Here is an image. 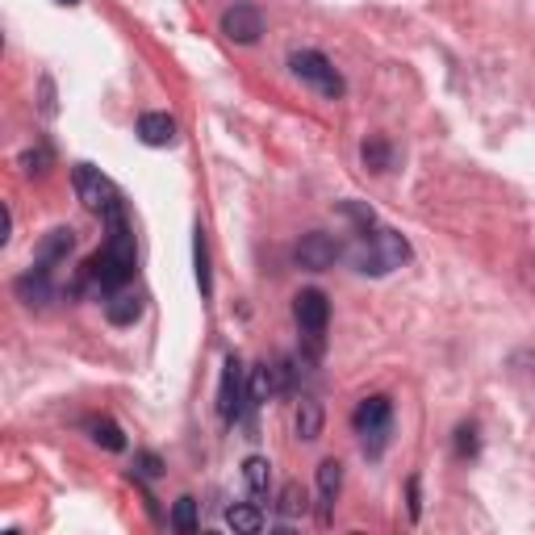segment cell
Returning a JSON list of instances; mask_svg holds the SVG:
<instances>
[{
  "label": "cell",
  "instance_id": "cell-11",
  "mask_svg": "<svg viewBox=\"0 0 535 535\" xmlns=\"http://www.w3.org/2000/svg\"><path fill=\"white\" fill-rule=\"evenodd\" d=\"M339 490H343V464L331 456V460H322L318 464V519L322 523H331V506H335V498H339Z\"/></svg>",
  "mask_w": 535,
  "mask_h": 535
},
{
  "label": "cell",
  "instance_id": "cell-4",
  "mask_svg": "<svg viewBox=\"0 0 535 535\" xmlns=\"http://www.w3.org/2000/svg\"><path fill=\"white\" fill-rule=\"evenodd\" d=\"M289 72L301 80V84H310V88H318L322 97H331V101H339L343 97V76L331 67V59L322 55V51H293L289 55Z\"/></svg>",
  "mask_w": 535,
  "mask_h": 535
},
{
  "label": "cell",
  "instance_id": "cell-8",
  "mask_svg": "<svg viewBox=\"0 0 535 535\" xmlns=\"http://www.w3.org/2000/svg\"><path fill=\"white\" fill-rule=\"evenodd\" d=\"M297 264L301 268H310V272H327V268H335V260H339V243L331 239V235H322V230H310V235H301V243H297Z\"/></svg>",
  "mask_w": 535,
  "mask_h": 535
},
{
  "label": "cell",
  "instance_id": "cell-5",
  "mask_svg": "<svg viewBox=\"0 0 535 535\" xmlns=\"http://www.w3.org/2000/svg\"><path fill=\"white\" fill-rule=\"evenodd\" d=\"M76 180V197L92 209V214H113V209H122V193H118V184H113L101 168H92V164H80L72 172Z\"/></svg>",
  "mask_w": 535,
  "mask_h": 535
},
{
  "label": "cell",
  "instance_id": "cell-2",
  "mask_svg": "<svg viewBox=\"0 0 535 535\" xmlns=\"http://www.w3.org/2000/svg\"><path fill=\"white\" fill-rule=\"evenodd\" d=\"M410 260V243L398 235V230H364L352 247V264L364 272V276H385L393 268H402Z\"/></svg>",
  "mask_w": 535,
  "mask_h": 535
},
{
  "label": "cell",
  "instance_id": "cell-14",
  "mask_svg": "<svg viewBox=\"0 0 535 535\" xmlns=\"http://www.w3.org/2000/svg\"><path fill=\"white\" fill-rule=\"evenodd\" d=\"M285 389V368H272V364H260L251 377V402H268L272 393Z\"/></svg>",
  "mask_w": 535,
  "mask_h": 535
},
{
  "label": "cell",
  "instance_id": "cell-20",
  "mask_svg": "<svg viewBox=\"0 0 535 535\" xmlns=\"http://www.w3.org/2000/svg\"><path fill=\"white\" fill-rule=\"evenodd\" d=\"M172 527H176L180 535H193V531L201 527V519H197V502H193V498H180V502L172 506Z\"/></svg>",
  "mask_w": 535,
  "mask_h": 535
},
{
  "label": "cell",
  "instance_id": "cell-22",
  "mask_svg": "<svg viewBox=\"0 0 535 535\" xmlns=\"http://www.w3.org/2000/svg\"><path fill=\"white\" fill-rule=\"evenodd\" d=\"M281 515L285 519L306 515V494H301V485H285V490H281Z\"/></svg>",
  "mask_w": 535,
  "mask_h": 535
},
{
  "label": "cell",
  "instance_id": "cell-16",
  "mask_svg": "<svg viewBox=\"0 0 535 535\" xmlns=\"http://www.w3.org/2000/svg\"><path fill=\"white\" fill-rule=\"evenodd\" d=\"M243 481H247V490L255 498H268V490H272V464L264 456H247L243 460Z\"/></svg>",
  "mask_w": 535,
  "mask_h": 535
},
{
  "label": "cell",
  "instance_id": "cell-7",
  "mask_svg": "<svg viewBox=\"0 0 535 535\" xmlns=\"http://www.w3.org/2000/svg\"><path fill=\"white\" fill-rule=\"evenodd\" d=\"M222 34L235 46H255L264 34V13L255 5H247V0H239V5H230L222 13Z\"/></svg>",
  "mask_w": 535,
  "mask_h": 535
},
{
  "label": "cell",
  "instance_id": "cell-24",
  "mask_svg": "<svg viewBox=\"0 0 535 535\" xmlns=\"http://www.w3.org/2000/svg\"><path fill=\"white\" fill-rule=\"evenodd\" d=\"M197 281H201V293L209 297V255H205V239L197 230Z\"/></svg>",
  "mask_w": 535,
  "mask_h": 535
},
{
  "label": "cell",
  "instance_id": "cell-17",
  "mask_svg": "<svg viewBox=\"0 0 535 535\" xmlns=\"http://www.w3.org/2000/svg\"><path fill=\"white\" fill-rule=\"evenodd\" d=\"M297 439H306V444H314V439L322 435V406L314 398H301L297 402Z\"/></svg>",
  "mask_w": 535,
  "mask_h": 535
},
{
  "label": "cell",
  "instance_id": "cell-23",
  "mask_svg": "<svg viewBox=\"0 0 535 535\" xmlns=\"http://www.w3.org/2000/svg\"><path fill=\"white\" fill-rule=\"evenodd\" d=\"M339 214H343V218H352V222L360 226V235H364V230H372V222H377V218H372V209H364V205H356V201H343V205H339Z\"/></svg>",
  "mask_w": 535,
  "mask_h": 535
},
{
  "label": "cell",
  "instance_id": "cell-29",
  "mask_svg": "<svg viewBox=\"0 0 535 535\" xmlns=\"http://www.w3.org/2000/svg\"><path fill=\"white\" fill-rule=\"evenodd\" d=\"M59 5H80V0H59Z\"/></svg>",
  "mask_w": 535,
  "mask_h": 535
},
{
  "label": "cell",
  "instance_id": "cell-1",
  "mask_svg": "<svg viewBox=\"0 0 535 535\" xmlns=\"http://www.w3.org/2000/svg\"><path fill=\"white\" fill-rule=\"evenodd\" d=\"M105 222H109V239H105L101 255L88 260L84 281L101 293H113V289L130 285V276H134V235L126 226V209H113V214H105Z\"/></svg>",
  "mask_w": 535,
  "mask_h": 535
},
{
  "label": "cell",
  "instance_id": "cell-9",
  "mask_svg": "<svg viewBox=\"0 0 535 535\" xmlns=\"http://www.w3.org/2000/svg\"><path fill=\"white\" fill-rule=\"evenodd\" d=\"M218 414L226 423H239L243 414V360L239 356H226L222 385H218Z\"/></svg>",
  "mask_w": 535,
  "mask_h": 535
},
{
  "label": "cell",
  "instance_id": "cell-12",
  "mask_svg": "<svg viewBox=\"0 0 535 535\" xmlns=\"http://www.w3.org/2000/svg\"><path fill=\"white\" fill-rule=\"evenodd\" d=\"M138 138H143L147 147H172L176 118H168V113H143V118H138Z\"/></svg>",
  "mask_w": 535,
  "mask_h": 535
},
{
  "label": "cell",
  "instance_id": "cell-15",
  "mask_svg": "<svg viewBox=\"0 0 535 535\" xmlns=\"http://www.w3.org/2000/svg\"><path fill=\"white\" fill-rule=\"evenodd\" d=\"M72 230H51V235H46L42 243H38V264L42 268H51V264H59V260H67V251H72Z\"/></svg>",
  "mask_w": 535,
  "mask_h": 535
},
{
  "label": "cell",
  "instance_id": "cell-21",
  "mask_svg": "<svg viewBox=\"0 0 535 535\" xmlns=\"http://www.w3.org/2000/svg\"><path fill=\"white\" fill-rule=\"evenodd\" d=\"M360 155H364V164H368L372 172H385V168L393 164V151H389V143H385V138H368Z\"/></svg>",
  "mask_w": 535,
  "mask_h": 535
},
{
  "label": "cell",
  "instance_id": "cell-27",
  "mask_svg": "<svg viewBox=\"0 0 535 535\" xmlns=\"http://www.w3.org/2000/svg\"><path fill=\"white\" fill-rule=\"evenodd\" d=\"M21 164H26V172H42V164H46V151H38V155H26V159H21Z\"/></svg>",
  "mask_w": 535,
  "mask_h": 535
},
{
  "label": "cell",
  "instance_id": "cell-10",
  "mask_svg": "<svg viewBox=\"0 0 535 535\" xmlns=\"http://www.w3.org/2000/svg\"><path fill=\"white\" fill-rule=\"evenodd\" d=\"M105 318L113 322V327H134V322L143 318V293H134L126 285L105 293Z\"/></svg>",
  "mask_w": 535,
  "mask_h": 535
},
{
  "label": "cell",
  "instance_id": "cell-13",
  "mask_svg": "<svg viewBox=\"0 0 535 535\" xmlns=\"http://www.w3.org/2000/svg\"><path fill=\"white\" fill-rule=\"evenodd\" d=\"M17 293L21 297H26L30 301V306H46V301H51V268H34V272H26V276H21V281H17Z\"/></svg>",
  "mask_w": 535,
  "mask_h": 535
},
{
  "label": "cell",
  "instance_id": "cell-25",
  "mask_svg": "<svg viewBox=\"0 0 535 535\" xmlns=\"http://www.w3.org/2000/svg\"><path fill=\"white\" fill-rule=\"evenodd\" d=\"M456 452L460 456H477V431L473 427H460L456 431Z\"/></svg>",
  "mask_w": 535,
  "mask_h": 535
},
{
  "label": "cell",
  "instance_id": "cell-3",
  "mask_svg": "<svg viewBox=\"0 0 535 535\" xmlns=\"http://www.w3.org/2000/svg\"><path fill=\"white\" fill-rule=\"evenodd\" d=\"M352 427H356L360 444H364V456H381L385 444H389V431H393V402L385 398V393H372V398H364L356 406Z\"/></svg>",
  "mask_w": 535,
  "mask_h": 535
},
{
  "label": "cell",
  "instance_id": "cell-19",
  "mask_svg": "<svg viewBox=\"0 0 535 535\" xmlns=\"http://www.w3.org/2000/svg\"><path fill=\"white\" fill-rule=\"evenodd\" d=\"M88 431H92V439H97L101 448H109V452H122V448H126L122 427H118V423H109V418H97V423H92Z\"/></svg>",
  "mask_w": 535,
  "mask_h": 535
},
{
  "label": "cell",
  "instance_id": "cell-26",
  "mask_svg": "<svg viewBox=\"0 0 535 535\" xmlns=\"http://www.w3.org/2000/svg\"><path fill=\"white\" fill-rule=\"evenodd\" d=\"M134 464H138V469H134L138 477H159V473H164V464H159V456H151V452H143Z\"/></svg>",
  "mask_w": 535,
  "mask_h": 535
},
{
  "label": "cell",
  "instance_id": "cell-28",
  "mask_svg": "<svg viewBox=\"0 0 535 535\" xmlns=\"http://www.w3.org/2000/svg\"><path fill=\"white\" fill-rule=\"evenodd\" d=\"M410 519H418V477H410Z\"/></svg>",
  "mask_w": 535,
  "mask_h": 535
},
{
  "label": "cell",
  "instance_id": "cell-6",
  "mask_svg": "<svg viewBox=\"0 0 535 535\" xmlns=\"http://www.w3.org/2000/svg\"><path fill=\"white\" fill-rule=\"evenodd\" d=\"M293 318H297V327L318 343L322 335H327V322H331V301H327V293L301 289V293L293 297Z\"/></svg>",
  "mask_w": 535,
  "mask_h": 535
},
{
  "label": "cell",
  "instance_id": "cell-18",
  "mask_svg": "<svg viewBox=\"0 0 535 535\" xmlns=\"http://www.w3.org/2000/svg\"><path fill=\"white\" fill-rule=\"evenodd\" d=\"M226 523L243 531V535H260L264 531V515H260V506H251V502H239V506H230L226 510Z\"/></svg>",
  "mask_w": 535,
  "mask_h": 535
}]
</instances>
